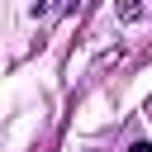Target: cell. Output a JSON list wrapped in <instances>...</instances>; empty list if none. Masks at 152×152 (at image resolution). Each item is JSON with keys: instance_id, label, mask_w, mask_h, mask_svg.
<instances>
[{"instance_id": "2", "label": "cell", "mask_w": 152, "mask_h": 152, "mask_svg": "<svg viewBox=\"0 0 152 152\" xmlns=\"http://www.w3.org/2000/svg\"><path fill=\"white\" fill-rule=\"evenodd\" d=\"M66 5H71V0H38L33 14H57V10H66Z\"/></svg>"}, {"instance_id": "3", "label": "cell", "mask_w": 152, "mask_h": 152, "mask_svg": "<svg viewBox=\"0 0 152 152\" xmlns=\"http://www.w3.org/2000/svg\"><path fill=\"white\" fill-rule=\"evenodd\" d=\"M128 152H152V142H133V147H128Z\"/></svg>"}, {"instance_id": "1", "label": "cell", "mask_w": 152, "mask_h": 152, "mask_svg": "<svg viewBox=\"0 0 152 152\" xmlns=\"http://www.w3.org/2000/svg\"><path fill=\"white\" fill-rule=\"evenodd\" d=\"M119 19H142V0H119Z\"/></svg>"}]
</instances>
